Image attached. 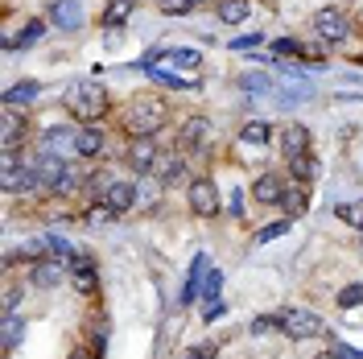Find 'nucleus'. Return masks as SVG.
Returning a JSON list of instances; mask_svg holds the SVG:
<instances>
[{
    "mask_svg": "<svg viewBox=\"0 0 363 359\" xmlns=\"http://www.w3.org/2000/svg\"><path fill=\"white\" fill-rule=\"evenodd\" d=\"M62 104H67L70 116H79V120L95 124L99 116L108 112V91L99 87L95 79H79V83H67V91H62Z\"/></svg>",
    "mask_w": 363,
    "mask_h": 359,
    "instance_id": "f257e3e1",
    "label": "nucleus"
},
{
    "mask_svg": "<svg viewBox=\"0 0 363 359\" xmlns=\"http://www.w3.org/2000/svg\"><path fill=\"white\" fill-rule=\"evenodd\" d=\"M165 116H169V108H165L161 99H153V95H136L133 104H128V112H124V128H128L133 136L161 133Z\"/></svg>",
    "mask_w": 363,
    "mask_h": 359,
    "instance_id": "f03ea898",
    "label": "nucleus"
},
{
    "mask_svg": "<svg viewBox=\"0 0 363 359\" xmlns=\"http://www.w3.org/2000/svg\"><path fill=\"white\" fill-rule=\"evenodd\" d=\"M124 161L133 165V174H153L161 161V149H157V136H128L124 145Z\"/></svg>",
    "mask_w": 363,
    "mask_h": 359,
    "instance_id": "7ed1b4c3",
    "label": "nucleus"
},
{
    "mask_svg": "<svg viewBox=\"0 0 363 359\" xmlns=\"http://www.w3.org/2000/svg\"><path fill=\"white\" fill-rule=\"evenodd\" d=\"M310 29H314V38H318V42H326V45H330V42H342V38L351 33V17H347L342 9H335V4H330V9H318V13H314Z\"/></svg>",
    "mask_w": 363,
    "mask_h": 359,
    "instance_id": "20e7f679",
    "label": "nucleus"
},
{
    "mask_svg": "<svg viewBox=\"0 0 363 359\" xmlns=\"http://www.w3.org/2000/svg\"><path fill=\"white\" fill-rule=\"evenodd\" d=\"M186 202H190V211L199 215V219H215L219 215V186L211 178H194L190 186H186Z\"/></svg>",
    "mask_w": 363,
    "mask_h": 359,
    "instance_id": "39448f33",
    "label": "nucleus"
},
{
    "mask_svg": "<svg viewBox=\"0 0 363 359\" xmlns=\"http://www.w3.org/2000/svg\"><path fill=\"white\" fill-rule=\"evenodd\" d=\"M281 335L318 338V335H326V326H322V318L310 314V310H281Z\"/></svg>",
    "mask_w": 363,
    "mask_h": 359,
    "instance_id": "423d86ee",
    "label": "nucleus"
},
{
    "mask_svg": "<svg viewBox=\"0 0 363 359\" xmlns=\"http://www.w3.org/2000/svg\"><path fill=\"white\" fill-rule=\"evenodd\" d=\"M157 182L161 186H190V161L182 158V153H161V161H157Z\"/></svg>",
    "mask_w": 363,
    "mask_h": 359,
    "instance_id": "0eeeda50",
    "label": "nucleus"
},
{
    "mask_svg": "<svg viewBox=\"0 0 363 359\" xmlns=\"http://www.w3.org/2000/svg\"><path fill=\"white\" fill-rule=\"evenodd\" d=\"M70 272L67 260H58V256H45V260H38L33 265V272H29V285L33 289H54V285H62V277Z\"/></svg>",
    "mask_w": 363,
    "mask_h": 359,
    "instance_id": "6e6552de",
    "label": "nucleus"
},
{
    "mask_svg": "<svg viewBox=\"0 0 363 359\" xmlns=\"http://www.w3.org/2000/svg\"><path fill=\"white\" fill-rule=\"evenodd\" d=\"M206 140H211V120H206V116H190V120H182V133H178V149L182 153L203 149Z\"/></svg>",
    "mask_w": 363,
    "mask_h": 359,
    "instance_id": "1a4fd4ad",
    "label": "nucleus"
},
{
    "mask_svg": "<svg viewBox=\"0 0 363 359\" xmlns=\"http://www.w3.org/2000/svg\"><path fill=\"white\" fill-rule=\"evenodd\" d=\"M0 128H4V153H17V145H21L25 133H29V120L21 116V108H9V104H4Z\"/></svg>",
    "mask_w": 363,
    "mask_h": 359,
    "instance_id": "9d476101",
    "label": "nucleus"
},
{
    "mask_svg": "<svg viewBox=\"0 0 363 359\" xmlns=\"http://www.w3.org/2000/svg\"><path fill=\"white\" fill-rule=\"evenodd\" d=\"M281 153H285V161L306 158L310 153V128L306 124H285L281 128Z\"/></svg>",
    "mask_w": 363,
    "mask_h": 359,
    "instance_id": "9b49d317",
    "label": "nucleus"
},
{
    "mask_svg": "<svg viewBox=\"0 0 363 359\" xmlns=\"http://www.w3.org/2000/svg\"><path fill=\"white\" fill-rule=\"evenodd\" d=\"M252 199L260 202V206H281V199H285V182L277 178V174H260V178L252 182Z\"/></svg>",
    "mask_w": 363,
    "mask_h": 359,
    "instance_id": "f8f14e48",
    "label": "nucleus"
},
{
    "mask_svg": "<svg viewBox=\"0 0 363 359\" xmlns=\"http://www.w3.org/2000/svg\"><path fill=\"white\" fill-rule=\"evenodd\" d=\"M206 265H211V260H206V252H199V256H194V265H190V277H186V289H182V306H194V302H199V297H203V281H206Z\"/></svg>",
    "mask_w": 363,
    "mask_h": 359,
    "instance_id": "ddd939ff",
    "label": "nucleus"
},
{
    "mask_svg": "<svg viewBox=\"0 0 363 359\" xmlns=\"http://www.w3.org/2000/svg\"><path fill=\"white\" fill-rule=\"evenodd\" d=\"M74 153H79V158H99V153H104V128H99V124H83V128L74 133Z\"/></svg>",
    "mask_w": 363,
    "mask_h": 359,
    "instance_id": "4468645a",
    "label": "nucleus"
},
{
    "mask_svg": "<svg viewBox=\"0 0 363 359\" xmlns=\"http://www.w3.org/2000/svg\"><path fill=\"white\" fill-rule=\"evenodd\" d=\"M281 211H285V219H301V215L310 211V190H306V182H294V186H285Z\"/></svg>",
    "mask_w": 363,
    "mask_h": 359,
    "instance_id": "2eb2a0df",
    "label": "nucleus"
},
{
    "mask_svg": "<svg viewBox=\"0 0 363 359\" xmlns=\"http://www.w3.org/2000/svg\"><path fill=\"white\" fill-rule=\"evenodd\" d=\"M50 21L54 25H62V29H79L83 25V9H79V0H54L50 4Z\"/></svg>",
    "mask_w": 363,
    "mask_h": 359,
    "instance_id": "dca6fc26",
    "label": "nucleus"
},
{
    "mask_svg": "<svg viewBox=\"0 0 363 359\" xmlns=\"http://www.w3.org/2000/svg\"><path fill=\"white\" fill-rule=\"evenodd\" d=\"M38 95H42V83L25 79V83H13V87L4 91V104H9V108H33Z\"/></svg>",
    "mask_w": 363,
    "mask_h": 359,
    "instance_id": "f3484780",
    "label": "nucleus"
},
{
    "mask_svg": "<svg viewBox=\"0 0 363 359\" xmlns=\"http://www.w3.org/2000/svg\"><path fill=\"white\" fill-rule=\"evenodd\" d=\"M42 38H45V21L42 17H33L17 38H4V50H29V45H38Z\"/></svg>",
    "mask_w": 363,
    "mask_h": 359,
    "instance_id": "a211bd4d",
    "label": "nucleus"
},
{
    "mask_svg": "<svg viewBox=\"0 0 363 359\" xmlns=\"http://www.w3.org/2000/svg\"><path fill=\"white\" fill-rule=\"evenodd\" d=\"M104 202L112 206L116 215H124V211H133V206H136V186H133V182H116Z\"/></svg>",
    "mask_w": 363,
    "mask_h": 359,
    "instance_id": "6ab92c4d",
    "label": "nucleus"
},
{
    "mask_svg": "<svg viewBox=\"0 0 363 359\" xmlns=\"http://www.w3.org/2000/svg\"><path fill=\"white\" fill-rule=\"evenodd\" d=\"M74 133H79V128H50V133H45V153H54V158H58V153H74Z\"/></svg>",
    "mask_w": 363,
    "mask_h": 359,
    "instance_id": "aec40b11",
    "label": "nucleus"
},
{
    "mask_svg": "<svg viewBox=\"0 0 363 359\" xmlns=\"http://www.w3.org/2000/svg\"><path fill=\"white\" fill-rule=\"evenodd\" d=\"M240 91H248V95H277V83L269 74H260V70H248V74H240Z\"/></svg>",
    "mask_w": 363,
    "mask_h": 359,
    "instance_id": "412c9836",
    "label": "nucleus"
},
{
    "mask_svg": "<svg viewBox=\"0 0 363 359\" xmlns=\"http://www.w3.org/2000/svg\"><path fill=\"white\" fill-rule=\"evenodd\" d=\"M133 0H108V9H104V29H120V25L133 17Z\"/></svg>",
    "mask_w": 363,
    "mask_h": 359,
    "instance_id": "4be33fe9",
    "label": "nucleus"
},
{
    "mask_svg": "<svg viewBox=\"0 0 363 359\" xmlns=\"http://www.w3.org/2000/svg\"><path fill=\"white\" fill-rule=\"evenodd\" d=\"M145 74L157 83V87H165V91H194V83L190 79H178V74H169V70H157V67H145Z\"/></svg>",
    "mask_w": 363,
    "mask_h": 359,
    "instance_id": "5701e85b",
    "label": "nucleus"
},
{
    "mask_svg": "<svg viewBox=\"0 0 363 359\" xmlns=\"http://www.w3.org/2000/svg\"><path fill=\"white\" fill-rule=\"evenodd\" d=\"M240 140H244V145H269L272 140V124L269 120H248L244 133H240Z\"/></svg>",
    "mask_w": 363,
    "mask_h": 359,
    "instance_id": "b1692460",
    "label": "nucleus"
},
{
    "mask_svg": "<svg viewBox=\"0 0 363 359\" xmlns=\"http://www.w3.org/2000/svg\"><path fill=\"white\" fill-rule=\"evenodd\" d=\"M219 21L223 25H240L244 17H248V0H219Z\"/></svg>",
    "mask_w": 363,
    "mask_h": 359,
    "instance_id": "393cba45",
    "label": "nucleus"
},
{
    "mask_svg": "<svg viewBox=\"0 0 363 359\" xmlns=\"http://www.w3.org/2000/svg\"><path fill=\"white\" fill-rule=\"evenodd\" d=\"M83 186H87V199H91V202H104V199H108V190H112L116 182L108 178L104 170H95V174H91V178L83 182Z\"/></svg>",
    "mask_w": 363,
    "mask_h": 359,
    "instance_id": "a878e982",
    "label": "nucleus"
},
{
    "mask_svg": "<svg viewBox=\"0 0 363 359\" xmlns=\"http://www.w3.org/2000/svg\"><path fill=\"white\" fill-rule=\"evenodd\" d=\"M335 215H339V219H342L347 227H355V231H359V227H363V199L339 202V206H335Z\"/></svg>",
    "mask_w": 363,
    "mask_h": 359,
    "instance_id": "bb28decb",
    "label": "nucleus"
},
{
    "mask_svg": "<svg viewBox=\"0 0 363 359\" xmlns=\"http://www.w3.org/2000/svg\"><path fill=\"white\" fill-rule=\"evenodd\" d=\"M219 293H223V272L211 269L206 272V281H203V302L206 306H219Z\"/></svg>",
    "mask_w": 363,
    "mask_h": 359,
    "instance_id": "cd10ccee",
    "label": "nucleus"
},
{
    "mask_svg": "<svg viewBox=\"0 0 363 359\" xmlns=\"http://www.w3.org/2000/svg\"><path fill=\"white\" fill-rule=\"evenodd\" d=\"M289 170H294V178H297V182H314V178H318V161H314V153H306V158H294V161H289Z\"/></svg>",
    "mask_w": 363,
    "mask_h": 359,
    "instance_id": "c85d7f7f",
    "label": "nucleus"
},
{
    "mask_svg": "<svg viewBox=\"0 0 363 359\" xmlns=\"http://www.w3.org/2000/svg\"><path fill=\"white\" fill-rule=\"evenodd\" d=\"M165 62H178L182 70H194L203 67V54L199 50H165Z\"/></svg>",
    "mask_w": 363,
    "mask_h": 359,
    "instance_id": "c756f323",
    "label": "nucleus"
},
{
    "mask_svg": "<svg viewBox=\"0 0 363 359\" xmlns=\"http://www.w3.org/2000/svg\"><path fill=\"white\" fill-rule=\"evenodd\" d=\"M21 335H25V322L17 314H4V351H13L21 343Z\"/></svg>",
    "mask_w": 363,
    "mask_h": 359,
    "instance_id": "7c9ffc66",
    "label": "nucleus"
},
{
    "mask_svg": "<svg viewBox=\"0 0 363 359\" xmlns=\"http://www.w3.org/2000/svg\"><path fill=\"white\" fill-rule=\"evenodd\" d=\"M45 248H50V256H58V260H70V256H74L70 240L67 236H58V231H45Z\"/></svg>",
    "mask_w": 363,
    "mask_h": 359,
    "instance_id": "2f4dec72",
    "label": "nucleus"
},
{
    "mask_svg": "<svg viewBox=\"0 0 363 359\" xmlns=\"http://www.w3.org/2000/svg\"><path fill=\"white\" fill-rule=\"evenodd\" d=\"M157 9L165 17H190L199 9V0H157Z\"/></svg>",
    "mask_w": 363,
    "mask_h": 359,
    "instance_id": "473e14b6",
    "label": "nucleus"
},
{
    "mask_svg": "<svg viewBox=\"0 0 363 359\" xmlns=\"http://www.w3.org/2000/svg\"><path fill=\"white\" fill-rule=\"evenodd\" d=\"M335 302H339V310H355V306H363V281L359 285H347Z\"/></svg>",
    "mask_w": 363,
    "mask_h": 359,
    "instance_id": "72a5a7b5",
    "label": "nucleus"
},
{
    "mask_svg": "<svg viewBox=\"0 0 363 359\" xmlns=\"http://www.w3.org/2000/svg\"><path fill=\"white\" fill-rule=\"evenodd\" d=\"M285 231H289V219H277V223H269V227H260V231H256V244H269V240L285 236Z\"/></svg>",
    "mask_w": 363,
    "mask_h": 359,
    "instance_id": "f704fd0d",
    "label": "nucleus"
},
{
    "mask_svg": "<svg viewBox=\"0 0 363 359\" xmlns=\"http://www.w3.org/2000/svg\"><path fill=\"white\" fill-rule=\"evenodd\" d=\"M269 331H281V314H260V318H252V335H269Z\"/></svg>",
    "mask_w": 363,
    "mask_h": 359,
    "instance_id": "c9c22d12",
    "label": "nucleus"
},
{
    "mask_svg": "<svg viewBox=\"0 0 363 359\" xmlns=\"http://www.w3.org/2000/svg\"><path fill=\"white\" fill-rule=\"evenodd\" d=\"M74 289L79 293H95V269H74Z\"/></svg>",
    "mask_w": 363,
    "mask_h": 359,
    "instance_id": "e433bc0d",
    "label": "nucleus"
},
{
    "mask_svg": "<svg viewBox=\"0 0 363 359\" xmlns=\"http://www.w3.org/2000/svg\"><path fill=\"white\" fill-rule=\"evenodd\" d=\"M272 54H301V42H294V38H281V42H272Z\"/></svg>",
    "mask_w": 363,
    "mask_h": 359,
    "instance_id": "4c0bfd02",
    "label": "nucleus"
},
{
    "mask_svg": "<svg viewBox=\"0 0 363 359\" xmlns=\"http://www.w3.org/2000/svg\"><path fill=\"white\" fill-rule=\"evenodd\" d=\"M215 355H219L215 343H199V347H190V359H215Z\"/></svg>",
    "mask_w": 363,
    "mask_h": 359,
    "instance_id": "58836bf2",
    "label": "nucleus"
},
{
    "mask_svg": "<svg viewBox=\"0 0 363 359\" xmlns=\"http://www.w3.org/2000/svg\"><path fill=\"white\" fill-rule=\"evenodd\" d=\"M260 42H264V33H244V38L231 42V50H252V45H260Z\"/></svg>",
    "mask_w": 363,
    "mask_h": 359,
    "instance_id": "ea45409f",
    "label": "nucleus"
},
{
    "mask_svg": "<svg viewBox=\"0 0 363 359\" xmlns=\"http://www.w3.org/2000/svg\"><path fill=\"white\" fill-rule=\"evenodd\" d=\"M335 355H339V359H363V351L347 347V343H335Z\"/></svg>",
    "mask_w": 363,
    "mask_h": 359,
    "instance_id": "a19ab883",
    "label": "nucleus"
},
{
    "mask_svg": "<svg viewBox=\"0 0 363 359\" xmlns=\"http://www.w3.org/2000/svg\"><path fill=\"white\" fill-rule=\"evenodd\" d=\"M17 302H21V289H9V297H4V314H17Z\"/></svg>",
    "mask_w": 363,
    "mask_h": 359,
    "instance_id": "79ce46f5",
    "label": "nucleus"
},
{
    "mask_svg": "<svg viewBox=\"0 0 363 359\" xmlns=\"http://www.w3.org/2000/svg\"><path fill=\"white\" fill-rule=\"evenodd\" d=\"M67 359H95V355H91L87 347H74V351H70V355H67Z\"/></svg>",
    "mask_w": 363,
    "mask_h": 359,
    "instance_id": "37998d69",
    "label": "nucleus"
},
{
    "mask_svg": "<svg viewBox=\"0 0 363 359\" xmlns=\"http://www.w3.org/2000/svg\"><path fill=\"white\" fill-rule=\"evenodd\" d=\"M318 359H339V355H335V351H322V355H318Z\"/></svg>",
    "mask_w": 363,
    "mask_h": 359,
    "instance_id": "c03bdc74",
    "label": "nucleus"
},
{
    "mask_svg": "<svg viewBox=\"0 0 363 359\" xmlns=\"http://www.w3.org/2000/svg\"><path fill=\"white\" fill-rule=\"evenodd\" d=\"M359 244H363V227H359Z\"/></svg>",
    "mask_w": 363,
    "mask_h": 359,
    "instance_id": "a18cd8bd",
    "label": "nucleus"
},
{
    "mask_svg": "<svg viewBox=\"0 0 363 359\" xmlns=\"http://www.w3.org/2000/svg\"><path fill=\"white\" fill-rule=\"evenodd\" d=\"M199 4H203V0H199Z\"/></svg>",
    "mask_w": 363,
    "mask_h": 359,
    "instance_id": "49530a36",
    "label": "nucleus"
}]
</instances>
